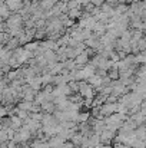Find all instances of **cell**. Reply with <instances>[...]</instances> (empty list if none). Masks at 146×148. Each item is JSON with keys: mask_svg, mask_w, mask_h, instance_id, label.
Returning <instances> with one entry per match:
<instances>
[{"mask_svg": "<svg viewBox=\"0 0 146 148\" xmlns=\"http://www.w3.org/2000/svg\"><path fill=\"white\" fill-rule=\"evenodd\" d=\"M77 92L80 94V97H83L85 99L95 98V89H93L88 82H85V81L79 82V91H77Z\"/></svg>", "mask_w": 146, "mask_h": 148, "instance_id": "cell-1", "label": "cell"}, {"mask_svg": "<svg viewBox=\"0 0 146 148\" xmlns=\"http://www.w3.org/2000/svg\"><path fill=\"white\" fill-rule=\"evenodd\" d=\"M73 60H75V63H76V66H77V68H83V66H86V65L89 63V55H88V53H86V50H85L83 53L77 55Z\"/></svg>", "mask_w": 146, "mask_h": 148, "instance_id": "cell-2", "label": "cell"}, {"mask_svg": "<svg viewBox=\"0 0 146 148\" xmlns=\"http://www.w3.org/2000/svg\"><path fill=\"white\" fill-rule=\"evenodd\" d=\"M29 86L33 89V91H40L42 89V86H43V81H42V78H39V76H36V78H33L30 82H29Z\"/></svg>", "mask_w": 146, "mask_h": 148, "instance_id": "cell-3", "label": "cell"}, {"mask_svg": "<svg viewBox=\"0 0 146 148\" xmlns=\"http://www.w3.org/2000/svg\"><path fill=\"white\" fill-rule=\"evenodd\" d=\"M17 48H20V43H19V39H17V38H10V40L4 45V49L10 50V52L16 50Z\"/></svg>", "mask_w": 146, "mask_h": 148, "instance_id": "cell-4", "label": "cell"}, {"mask_svg": "<svg viewBox=\"0 0 146 148\" xmlns=\"http://www.w3.org/2000/svg\"><path fill=\"white\" fill-rule=\"evenodd\" d=\"M12 16V12L9 10V7L6 6V3H0V17L3 20H7Z\"/></svg>", "mask_w": 146, "mask_h": 148, "instance_id": "cell-5", "label": "cell"}, {"mask_svg": "<svg viewBox=\"0 0 146 148\" xmlns=\"http://www.w3.org/2000/svg\"><path fill=\"white\" fill-rule=\"evenodd\" d=\"M82 14H83L82 9H72V10H67V16H69V19H72V20L80 19Z\"/></svg>", "mask_w": 146, "mask_h": 148, "instance_id": "cell-6", "label": "cell"}, {"mask_svg": "<svg viewBox=\"0 0 146 148\" xmlns=\"http://www.w3.org/2000/svg\"><path fill=\"white\" fill-rule=\"evenodd\" d=\"M107 78L113 82V81H119L120 79V73H119V69H116V68H110L109 71H107Z\"/></svg>", "mask_w": 146, "mask_h": 148, "instance_id": "cell-7", "label": "cell"}, {"mask_svg": "<svg viewBox=\"0 0 146 148\" xmlns=\"http://www.w3.org/2000/svg\"><path fill=\"white\" fill-rule=\"evenodd\" d=\"M39 40H33V42H29L27 45H24V49L29 50L30 53H35L36 50H37V48H39Z\"/></svg>", "mask_w": 146, "mask_h": 148, "instance_id": "cell-8", "label": "cell"}, {"mask_svg": "<svg viewBox=\"0 0 146 148\" xmlns=\"http://www.w3.org/2000/svg\"><path fill=\"white\" fill-rule=\"evenodd\" d=\"M9 40H10V35L7 32H1L0 33V46H4Z\"/></svg>", "mask_w": 146, "mask_h": 148, "instance_id": "cell-9", "label": "cell"}, {"mask_svg": "<svg viewBox=\"0 0 146 148\" xmlns=\"http://www.w3.org/2000/svg\"><path fill=\"white\" fill-rule=\"evenodd\" d=\"M105 1H106V0H92L90 3H92V4L95 6V7H100V6H102V4H103Z\"/></svg>", "mask_w": 146, "mask_h": 148, "instance_id": "cell-10", "label": "cell"}, {"mask_svg": "<svg viewBox=\"0 0 146 148\" xmlns=\"http://www.w3.org/2000/svg\"><path fill=\"white\" fill-rule=\"evenodd\" d=\"M142 20H143V22L146 23V9L143 10V17H142Z\"/></svg>", "mask_w": 146, "mask_h": 148, "instance_id": "cell-11", "label": "cell"}, {"mask_svg": "<svg viewBox=\"0 0 146 148\" xmlns=\"http://www.w3.org/2000/svg\"><path fill=\"white\" fill-rule=\"evenodd\" d=\"M145 122H146V115H145Z\"/></svg>", "mask_w": 146, "mask_h": 148, "instance_id": "cell-12", "label": "cell"}]
</instances>
